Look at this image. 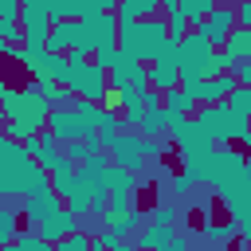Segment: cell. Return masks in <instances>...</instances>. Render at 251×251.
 I'll return each instance as SVG.
<instances>
[{"label": "cell", "mask_w": 251, "mask_h": 251, "mask_svg": "<svg viewBox=\"0 0 251 251\" xmlns=\"http://www.w3.org/2000/svg\"><path fill=\"white\" fill-rule=\"evenodd\" d=\"M176 216H180V212H176V204H153L145 220H153V224H169V227H176Z\"/></svg>", "instance_id": "obj_32"}, {"label": "cell", "mask_w": 251, "mask_h": 251, "mask_svg": "<svg viewBox=\"0 0 251 251\" xmlns=\"http://www.w3.org/2000/svg\"><path fill=\"white\" fill-rule=\"evenodd\" d=\"M239 251H251V247H239Z\"/></svg>", "instance_id": "obj_43"}, {"label": "cell", "mask_w": 251, "mask_h": 251, "mask_svg": "<svg viewBox=\"0 0 251 251\" xmlns=\"http://www.w3.org/2000/svg\"><path fill=\"white\" fill-rule=\"evenodd\" d=\"M180 4H184V20H188L192 27L208 24V16L216 12V0H180Z\"/></svg>", "instance_id": "obj_29"}, {"label": "cell", "mask_w": 251, "mask_h": 251, "mask_svg": "<svg viewBox=\"0 0 251 251\" xmlns=\"http://www.w3.org/2000/svg\"><path fill=\"white\" fill-rule=\"evenodd\" d=\"M27 75H31V82L35 86H43V82H63L67 78V71H71V63H67V55H39V59H31L27 67H24Z\"/></svg>", "instance_id": "obj_10"}, {"label": "cell", "mask_w": 251, "mask_h": 251, "mask_svg": "<svg viewBox=\"0 0 251 251\" xmlns=\"http://www.w3.org/2000/svg\"><path fill=\"white\" fill-rule=\"evenodd\" d=\"M145 145H149V137H141L137 129H122L118 145L110 149V165H122L126 173L141 176V169H145Z\"/></svg>", "instance_id": "obj_5"}, {"label": "cell", "mask_w": 251, "mask_h": 251, "mask_svg": "<svg viewBox=\"0 0 251 251\" xmlns=\"http://www.w3.org/2000/svg\"><path fill=\"white\" fill-rule=\"evenodd\" d=\"M188 243H192V231H188V235H184V231H176V235H173V243H169L165 251H188Z\"/></svg>", "instance_id": "obj_37"}, {"label": "cell", "mask_w": 251, "mask_h": 251, "mask_svg": "<svg viewBox=\"0 0 251 251\" xmlns=\"http://www.w3.org/2000/svg\"><path fill=\"white\" fill-rule=\"evenodd\" d=\"M75 231H82V220H78L75 212H67V208H63V212H55L51 220H43V224L35 227V235H39V239H47V243H55V247H59L67 235H75Z\"/></svg>", "instance_id": "obj_12"}, {"label": "cell", "mask_w": 251, "mask_h": 251, "mask_svg": "<svg viewBox=\"0 0 251 251\" xmlns=\"http://www.w3.org/2000/svg\"><path fill=\"white\" fill-rule=\"evenodd\" d=\"M169 188H173V196H188V192L196 188V180H192V176H188V173L180 169V173H176V176L169 180Z\"/></svg>", "instance_id": "obj_34"}, {"label": "cell", "mask_w": 251, "mask_h": 251, "mask_svg": "<svg viewBox=\"0 0 251 251\" xmlns=\"http://www.w3.org/2000/svg\"><path fill=\"white\" fill-rule=\"evenodd\" d=\"M165 39H169V27H165L161 16H153V20H141V24L122 27V31H118V51H122L126 59L149 67V63L157 59V51H161Z\"/></svg>", "instance_id": "obj_2"}, {"label": "cell", "mask_w": 251, "mask_h": 251, "mask_svg": "<svg viewBox=\"0 0 251 251\" xmlns=\"http://www.w3.org/2000/svg\"><path fill=\"white\" fill-rule=\"evenodd\" d=\"M235 12H239V27H247V31H251V0L235 4Z\"/></svg>", "instance_id": "obj_38"}, {"label": "cell", "mask_w": 251, "mask_h": 251, "mask_svg": "<svg viewBox=\"0 0 251 251\" xmlns=\"http://www.w3.org/2000/svg\"><path fill=\"white\" fill-rule=\"evenodd\" d=\"M47 133H51L55 141H63V145L86 141V129H82V122L75 118V110H71V106H63V110H51V118H47Z\"/></svg>", "instance_id": "obj_9"}, {"label": "cell", "mask_w": 251, "mask_h": 251, "mask_svg": "<svg viewBox=\"0 0 251 251\" xmlns=\"http://www.w3.org/2000/svg\"><path fill=\"white\" fill-rule=\"evenodd\" d=\"M35 165L47 169V173H59V169L67 165V145L55 141L51 133H39V157H35Z\"/></svg>", "instance_id": "obj_17"}, {"label": "cell", "mask_w": 251, "mask_h": 251, "mask_svg": "<svg viewBox=\"0 0 251 251\" xmlns=\"http://www.w3.org/2000/svg\"><path fill=\"white\" fill-rule=\"evenodd\" d=\"M247 149H251V137H247Z\"/></svg>", "instance_id": "obj_42"}, {"label": "cell", "mask_w": 251, "mask_h": 251, "mask_svg": "<svg viewBox=\"0 0 251 251\" xmlns=\"http://www.w3.org/2000/svg\"><path fill=\"white\" fill-rule=\"evenodd\" d=\"M235 235H239V227H235L231 220H208V224H204V239H208L212 247H220V251H227Z\"/></svg>", "instance_id": "obj_24"}, {"label": "cell", "mask_w": 251, "mask_h": 251, "mask_svg": "<svg viewBox=\"0 0 251 251\" xmlns=\"http://www.w3.org/2000/svg\"><path fill=\"white\" fill-rule=\"evenodd\" d=\"M16 247H20V251H55V243L39 239V235H35V227H24V231H20V239H16Z\"/></svg>", "instance_id": "obj_31"}, {"label": "cell", "mask_w": 251, "mask_h": 251, "mask_svg": "<svg viewBox=\"0 0 251 251\" xmlns=\"http://www.w3.org/2000/svg\"><path fill=\"white\" fill-rule=\"evenodd\" d=\"M224 55H227L231 71L243 67V63H251V31H247V27H235V31L227 35V43H224Z\"/></svg>", "instance_id": "obj_19"}, {"label": "cell", "mask_w": 251, "mask_h": 251, "mask_svg": "<svg viewBox=\"0 0 251 251\" xmlns=\"http://www.w3.org/2000/svg\"><path fill=\"white\" fill-rule=\"evenodd\" d=\"M137 133H141V137H149V141H161V137L169 133V110H165V106H157V110H149Z\"/></svg>", "instance_id": "obj_26"}, {"label": "cell", "mask_w": 251, "mask_h": 251, "mask_svg": "<svg viewBox=\"0 0 251 251\" xmlns=\"http://www.w3.org/2000/svg\"><path fill=\"white\" fill-rule=\"evenodd\" d=\"M114 16H118V27H129V24L161 16V0H118Z\"/></svg>", "instance_id": "obj_14"}, {"label": "cell", "mask_w": 251, "mask_h": 251, "mask_svg": "<svg viewBox=\"0 0 251 251\" xmlns=\"http://www.w3.org/2000/svg\"><path fill=\"white\" fill-rule=\"evenodd\" d=\"M227 118H231L227 102H220V106H200V110L192 114V122L204 129V137H208L212 145H224V126H227Z\"/></svg>", "instance_id": "obj_11"}, {"label": "cell", "mask_w": 251, "mask_h": 251, "mask_svg": "<svg viewBox=\"0 0 251 251\" xmlns=\"http://www.w3.org/2000/svg\"><path fill=\"white\" fill-rule=\"evenodd\" d=\"M247 180H251V176H247Z\"/></svg>", "instance_id": "obj_44"}, {"label": "cell", "mask_w": 251, "mask_h": 251, "mask_svg": "<svg viewBox=\"0 0 251 251\" xmlns=\"http://www.w3.org/2000/svg\"><path fill=\"white\" fill-rule=\"evenodd\" d=\"M227 110L251 122V86H235V90L227 94Z\"/></svg>", "instance_id": "obj_30"}, {"label": "cell", "mask_w": 251, "mask_h": 251, "mask_svg": "<svg viewBox=\"0 0 251 251\" xmlns=\"http://www.w3.org/2000/svg\"><path fill=\"white\" fill-rule=\"evenodd\" d=\"M82 35V24L78 20H67V24H51V35H47V51L51 55H67Z\"/></svg>", "instance_id": "obj_16"}, {"label": "cell", "mask_w": 251, "mask_h": 251, "mask_svg": "<svg viewBox=\"0 0 251 251\" xmlns=\"http://www.w3.org/2000/svg\"><path fill=\"white\" fill-rule=\"evenodd\" d=\"M63 86H67L71 98L106 106V98H110V71H102V67H94V63H71Z\"/></svg>", "instance_id": "obj_3"}, {"label": "cell", "mask_w": 251, "mask_h": 251, "mask_svg": "<svg viewBox=\"0 0 251 251\" xmlns=\"http://www.w3.org/2000/svg\"><path fill=\"white\" fill-rule=\"evenodd\" d=\"M67 204L59 200V192H43V196H27L24 204H20V216L31 224V227H39L43 220H51L55 212H63Z\"/></svg>", "instance_id": "obj_13"}, {"label": "cell", "mask_w": 251, "mask_h": 251, "mask_svg": "<svg viewBox=\"0 0 251 251\" xmlns=\"http://www.w3.org/2000/svg\"><path fill=\"white\" fill-rule=\"evenodd\" d=\"M0 251H20V247H16V243H12V247H0Z\"/></svg>", "instance_id": "obj_41"}, {"label": "cell", "mask_w": 251, "mask_h": 251, "mask_svg": "<svg viewBox=\"0 0 251 251\" xmlns=\"http://www.w3.org/2000/svg\"><path fill=\"white\" fill-rule=\"evenodd\" d=\"M145 90H149V67L118 51V67L110 71V94H145Z\"/></svg>", "instance_id": "obj_4"}, {"label": "cell", "mask_w": 251, "mask_h": 251, "mask_svg": "<svg viewBox=\"0 0 251 251\" xmlns=\"http://www.w3.org/2000/svg\"><path fill=\"white\" fill-rule=\"evenodd\" d=\"M173 235H176V227L145 220V224H141V231L133 235V247H137V251H165V247L173 243Z\"/></svg>", "instance_id": "obj_15"}, {"label": "cell", "mask_w": 251, "mask_h": 251, "mask_svg": "<svg viewBox=\"0 0 251 251\" xmlns=\"http://www.w3.org/2000/svg\"><path fill=\"white\" fill-rule=\"evenodd\" d=\"M102 188L106 192H137V176L126 173L122 165H106L102 169Z\"/></svg>", "instance_id": "obj_23"}, {"label": "cell", "mask_w": 251, "mask_h": 251, "mask_svg": "<svg viewBox=\"0 0 251 251\" xmlns=\"http://www.w3.org/2000/svg\"><path fill=\"white\" fill-rule=\"evenodd\" d=\"M114 251H137V247H133V243H118Z\"/></svg>", "instance_id": "obj_39"}, {"label": "cell", "mask_w": 251, "mask_h": 251, "mask_svg": "<svg viewBox=\"0 0 251 251\" xmlns=\"http://www.w3.org/2000/svg\"><path fill=\"white\" fill-rule=\"evenodd\" d=\"M47 16L51 24H67V20H82L78 0H47Z\"/></svg>", "instance_id": "obj_28"}, {"label": "cell", "mask_w": 251, "mask_h": 251, "mask_svg": "<svg viewBox=\"0 0 251 251\" xmlns=\"http://www.w3.org/2000/svg\"><path fill=\"white\" fill-rule=\"evenodd\" d=\"M4 137H8V133H4V122H0V141H4Z\"/></svg>", "instance_id": "obj_40"}, {"label": "cell", "mask_w": 251, "mask_h": 251, "mask_svg": "<svg viewBox=\"0 0 251 251\" xmlns=\"http://www.w3.org/2000/svg\"><path fill=\"white\" fill-rule=\"evenodd\" d=\"M0 106H4V133H8L12 141L24 145V141L47 133L51 106H47V98L39 94L35 82H27V86H8V94L0 98Z\"/></svg>", "instance_id": "obj_1"}, {"label": "cell", "mask_w": 251, "mask_h": 251, "mask_svg": "<svg viewBox=\"0 0 251 251\" xmlns=\"http://www.w3.org/2000/svg\"><path fill=\"white\" fill-rule=\"evenodd\" d=\"M94 239H98V243H102L106 251H114L118 243H126V235H122V231H114V227H102V231H98Z\"/></svg>", "instance_id": "obj_35"}, {"label": "cell", "mask_w": 251, "mask_h": 251, "mask_svg": "<svg viewBox=\"0 0 251 251\" xmlns=\"http://www.w3.org/2000/svg\"><path fill=\"white\" fill-rule=\"evenodd\" d=\"M20 220H24V216H20L16 208L0 204V247H12V243L20 239V231H24V227H20Z\"/></svg>", "instance_id": "obj_27"}, {"label": "cell", "mask_w": 251, "mask_h": 251, "mask_svg": "<svg viewBox=\"0 0 251 251\" xmlns=\"http://www.w3.org/2000/svg\"><path fill=\"white\" fill-rule=\"evenodd\" d=\"M90 243H94V235H90V231L82 227V231H75V235H67V239H63V243H59L55 251H90Z\"/></svg>", "instance_id": "obj_33"}, {"label": "cell", "mask_w": 251, "mask_h": 251, "mask_svg": "<svg viewBox=\"0 0 251 251\" xmlns=\"http://www.w3.org/2000/svg\"><path fill=\"white\" fill-rule=\"evenodd\" d=\"M141 224H145V212L133 204V208H110L106 212V227H114V231H122V235H137L141 231Z\"/></svg>", "instance_id": "obj_18"}, {"label": "cell", "mask_w": 251, "mask_h": 251, "mask_svg": "<svg viewBox=\"0 0 251 251\" xmlns=\"http://www.w3.org/2000/svg\"><path fill=\"white\" fill-rule=\"evenodd\" d=\"M51 188H55V192H59V200L67 204V200L75 196V188H78V165H71V161H67L59 173H51Z\"/></svg>", "instance_id": "obj_25"}, {"label": "cell", "mask_w": 251, "mask_h": 251, "mask_svg": "<svg viewBox=\"0 0 251 251\" xmlns=\"http://www.w3.org/2000/svg\"><path fill=\"white\" fill-rule=\"evenodd\" d=\"M212 51H216V47H212V43H208V39H204L196 27H192V31L180 39V55H176V67H180V71H200V75H204V63L212 59Z\"/></svg>", "instance_id": "obj_8"}, {"label": "cell", "mask_w": 251, "mask_h": 251, "mask_svg": "<svg viewBox=\"0 0 251 251\" xmlns=\"http://www.w3.org/2000/svg\"><path fill=\"white\" fill-rule=\"evenodd\" d=\"M0 20H20V0H0Z\"/></svg>", "instance_id": "obj_36"}, {"label": "cell", "mask_w": 251, "mask_h": 251, "mask_svg": "<svg viewBox=\"0 0 251 251\" xmlns=\"http://www.w3.org/2000/svg\"><path fill=\"white\" fill-rule=\"evenodd\" d=\"M161 106H165L169 114H180V118H192V114L200 110V102H196V94H188L184 86H176V90H169V94L161 98Z\"/></svg>", "instance_id": "obj_22"}, {"label": "cell", "mask_w": 251, "mask_h": 251, "mask_svg": "<svg viewBox=\"0 0 251 251\" xmlns=\"http://www.w3.org/2000/svg\"><path fill=\"white\" fill-rule=\"evenodd\" d=\"M118 31H122V27H118V16H114V12H102L98 20L82 24V39L94 47V55H98V51H114V47H118Z\"/></svg>", "instance_id": "obj_7"}, {"label": "cell", "mask_w": 251, "mask_h": 251, "mask_svg": "<svg viewBox=\"0 0 251 251\" xmlns=\"http://www.w3.org/2000/svg\"><path fill=\"white\" fill-rule=\"evenodd\" d=\"M161 20H165V27H169L173 39H184L192 31V24L184 20V4L180 0H161Z\"/></svg>", "instance_id": "obj_20"}, {"label": "cell", "mask_w": 251, "mask_h": 251, "mask_svg": "<svg viewBox=\"0 0 251 251\" xmlns=\"http://www.w3.org/2000/svg\"><path fill=\"white\" fill-rule=\"evenodd\" d=\"M239 27V12H235V4H216V12L208 16V24H200L196 31L216 47V51H224V43H227V35Z\"/></svg>", "instance_id": "obj_6"}, {"label": "cell", "mask_w": 251, "mask_h": 251, "mask_svg": "<svg viewBox=\"0 0 251 251\" xmlns=\"http://www.w3.org/2000/svg\"><path fill=\"white\" fill-rule=\"evenodd\" d=\"M176 86H180V67H173V63H149V90L169 94Z\"/></svg>", "instance_id": "obj_21"}]
</instances>
